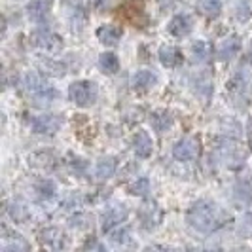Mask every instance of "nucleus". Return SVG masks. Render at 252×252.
<instances>
[{
    "instance_id": "393cba45",
    "label": "nucleus",
    "mask_w": 252,
    "mask_h": 252,
    "mask_svg": "<svg viewBox=\"0 0 252 252\" xmlns=\"http://www.w3.org/2000/svg\"><path fill=\"white\" fill-rule=\"evenodd\" d=\"M40 68L42 72H48L51 76H64V66L57 61H51V59H42L40 61Z\"/></svg>"
},
{
    "instance_id": "dca6fc26",
    "label": "nucleus",
    "mask_w": 252,
    "mask_h": 252,
    "mask_svg": "<svg viewBox=\"0 0 252 252\" xmlns=\"http://www.w3.org/2000/svg\"><path fill=\"white\" fill-rule=\"evenodd\" d=\"M131 144H133L135 154H137L139 158H142V159H146V158H150L152 156L154 144H152L150 135H148L146 131H137L135 137H133V140H131Z\"/></svg>"
},
{
    "instance_id": "f704fd0d",
    "label": "nucleus",
    "mask_w": 252,
    "mask_h": 252,
    "mask_svg": "<svg viewBox=\"0 0 252 252\" xmlns=\"http://www.w3.org/2000/svg\"><path fill=\"white\" fill-rule=\"evenodd\" d=\"M86 249H99V251H101L102 247L99 245V243H95V241H93V243H91V241H88V243H86Z\"/></svg>"
},
{
    "instance_id": "aec40b11",
    "label": "nucleus",
    "mask_w": 252,
    "mask_h": 252,
    "mask_svg": "<svg viewBox=\"0 0 252 252\" xmlns=\"http://www.w3.org/2000/svg\"><path fill=\"white\" fill-rule=\"evenodd\" d=\"M156 84H158V76L152 70H139L133 76V88L139 91H146V89L154 88Z\"/></svg>"
},
{
    "instance_id": "f03ea898",
    "label": "nucleus",
    "mask_w": 252,
    "mask_h": 252,
    "mask_svg": "<svg viewBox=\"0 0 252 252\" xmlns=\"http://www.w3.org/2000/svg\"><path fill=\"white\" fill-rule=\"evenodd\" d=\"M216 156L220 158V161L229 167V169H237L245 163V152L237 140L233 139H220L216 142Z\"/></svg>"
},
{
    "instance_id": "9b49d317",
    "label": "nucleus",
    "mask_w": 252,
    "mask_h": 252,
    "mask_svg": "<svg viewBox=\"0 0 252 252\" xmlns=\"http://www.w3.org/2000/svg\"><path fill=\"white\" fill-rule=\"evenodd\" d=\"M251 84H252L251 78L243 72V74L235 76V78H233V80L227 84L226 89L231 93V95H233V99H235V101H241V99H243V101L247 102V101H249V95H251V91H252Z\"/></svg>"
},
{
    "instance_id": "6e6552de",
    "label": "nucleus",
    "mask_w": 252,
    "mask_h": 252,
    "mask_svg": "<svg viewBox=\"0 0 252 252\" xmlns=\"http://www.w3.org/2000/svg\"><path fill=\"white\" fill-rule=\"evenodd\" d=\"M129 211L126 205H114L110 209H106L101 216V226L104 231H112V227L120 226L122 222H126Z\"/></svg>"
},
{
    "instance_id": "2f4dec72",
    "label": "nucleus",
    "mask_w": 252,
    "mask_h": 252,
    "mask_svg": "<svg viewBox=\"0 0 252 252\" xmlns=\"http://www.w3.org/2000/svg\"><path fill=\"white\" fill-rule=\"evenodd\" d=\"M95 6L101 10V12H104V10H110L114 6V0H97L95 2Z\"/></svg>"
},
{
    "instance_id": "0eeeda50",
    "label": "nucleus",
    "mask_w": 252,
    "mask_h": 252,
    "mask_svg": "<svg viewBox=\"0 0 252 252\" xmlns=\"http://www.w3.org/2000/svg\"><path fill=\"white\" fill-rule=\"evenodd\" d=\"M61 126H63V118L57 116V114H42V116H36L31 122L32 131L38 135H53V133L59 131Z\"/></svg>"
},
{
    "instance_id": "f257e3e1",
    "label": "nucleus",
    "mask_w": 252,
    "mask_h": 252,
    "mask_svg": "<svg viewBox=\"0 0 252 252\" xmlns=\"http://www.w3.org/2000/svg\"><path fill=\"white\" fill-rule=\"evenodd\" d=\"M188 224L201 233H213L226 222V213L213 201H195L186 215Z\"/></svg>"
},
{
    "instance_id": "f8f14e48",
    "label": "nucleus",
    "mask_w": 252,
    "mask_h": 252,
    "mask_svg": "<svg viewBox=\"0 0 252 252\" xmlns=\"http://www.w3.org/2000/svg\"><path fill=\"white\" fill-rule=\"evenodd\" d=\"M167 31H169L171 36L186 38L189 32L193 31V21H191V17L186 15V13H178V15H175V17L169 21Z\"/></svg>"
},
{
    "instance_id": "423d86ee",
    "label": "nucleus",
    "mask_w": 252,
    "mask_h": 252,
    "mask_svg": "<svg viewBox=\"0 0 252 252\" xmlns=\"http://www.w3.org/2000/svg\"><path fill=\"white\" fill-rule=\"evenodd\" d=\"M199 152H201V142H199L197 137H193V135L182 137L173 146V156H175V159H178V161H191V159H195L199 156Z\"/></svg>"
},
{
    "instance_id": "c85d7f7f",
    "label": "nucleus",
    "mask_w": 252,
    "mask_h": 252,
    "mask_svg": "<svg viewBox=\"0 0 252 252\" xmlns=\"http://www.w3.org/2000/svg\"><path fill=\"white\" fill-rule=\"evenodd\" d=\"M68 224H70V227H76V229H86V227L91 226V218L84 213H78L68 220Z\"/></svg>"
},
{
    "instance_id": "c756f323",
    "label": "nucleus",
    "mask_w": 252,
    "mask_h": 252,
    "mask_svg": "<svg viewBox=\"0 0 252 252\" xmlns=\"http://www.w3.org/2000/svg\"><path fill=\"white\" fill-rule=\"evenodd\" d=\"M235 197L241 199V201H252V186L251 184H247V182H243V184H237V188H235Z\"/></svg>"
},
{
    "instance_id": "9d476101",
    "label": "nucleus",
    "mask_w": 252,
    "mask_h": 252,
    "mask_svg": "<svg viewBox=\"0 0 252 252\" xmlns=\"http://www.w3.org/2000/svg\"><path fill=\"white\" fill-rule=\"evenodd\" d=\"M40 243L48 249L59 251V249H66L68 239L59 227H46V229L40 231Z\"/></svg>"
},
{
    "instance_id": "7c9ffc66",
    "label": "nucleus",
    "mask_w": 252,
    "mask_h": 252,
    "mask_svg": "<svg viewBox=\"0 0 252 252\" xmlns=\"http://www.w3.org/2000/svg\"><path fill=\"white\" fill-rule=\"evenodd\" d=\"M10 213H12L13 220H17V222H21V220H25L27 218V209L25 207H21V205H13L12 209H10Z\"/></svg>"
},
{
    "instance_id": "1a4fd4ad",
    "label": "nucleus",
    "mask_w": 252,
    "mask_h": 252,
    "mask_svg": "<svg viewBox=\"0 0 252 252\" xmlns=\"http://www.w3.org/2000/svg\"><path fill=\"white\" fill-rule=\"evenodd\" d=\"M31 245L23 239L21 233L10 231L8 227H2V252H27Z\"/></svg>"
},
{
    "instance_id": "6ab92c4d",
    "label": "nucleus",
    "mask_w": 252,
    "mask_h": 252,
    "mask_svg": "<svg viewBox=\"0 0 252 252\" xmlns=\"http://www.w3.org/2000/svg\"><path fill=\"white\" fill-rule=\"evenodd\" d=\"M150 126L156 133H165L167 129H171V126H173V116L167 110H156L150 116Z\"/></svg>"
},
{
    "instance_id": "c9c22d12",
    "label": "nucleus",
    "mask_w": 252,
    "mask_h": 252,
    "mask_svg": "<svg viewBox=\"0 0 252 252\" xmlns=\"http://www.w3.org/2000/svg\"><path fill=\"white\" fill-rule=\"evenodd\" d=\"M249 61H251V64H252V42H251V48H249Z\"/></svg>"
},
{
    "instance_id": "412c9836",
    "label": "nucleus",
    "mask_w": 252,
    "mask_h": 252,
    "mask_svg": "<svg viewBox=\"0 0 252 252\" xmlns=\"http://www.w3.org/2000/svg\"><path fill=\"white\" fill-rule=\"evenodd\" d=\"M195 6L205 17H211V19L222 13V0H197Z\"/></svg>"
},
{
    "instance_id": "473e14b6",
    "label": "nucleus",
    "mask_w": 252,
    "mask_h": 252,
    "mask_svg": "<svg viewBox=\"0 0 252 252\" xmlns=\"http://www.w3.org/2000/svg\"><path fill=\"white\" fill-rule=\"evenodd\" d=\"M72 167H74V171H84L86 167H88V163L84 161V159H80V158H76L74 163H72Z\"/></svg>"
},
{
    "instance_id": "4be33fe9",
    "label": "nucleus",
    "mask_w": 252,
    "mask_h": 252,
    "mask_svg": "<svg viewBox=\"0 0 252 252\" xmlns=\"http://www.w3.org/2000/svg\"><path fill=\"white\" fill-rule=\"evenodd\" d=\"M99 66L104 74H116L120 70V59L112 51H106L99 57Z\"/></svg>"
},
{
    "instance_id": "2eb2a0df",
    "label": "nucleus",
    "mask_w": 252,
    "mask_h": 252,
    "mask_svg": "<svg viewBox=\"0 0 252 252\" xmlns=\"http://www.w3.org/2000/svg\"><path fill=\"white\" fill-rule=\"evenodd\" d=\"M158 55H159V63L167 66V68H177V66L184 63L182 51L175 48V46H161L159 51H158Z\"/></svg>"
},
{
    "instance_id": "b1692460",
    "label": "nucleus",
    "mask_w": 252,
    "mask_h": 252,
    "mask_svg": "<svg viewBox=\"0 0 252 252\" xmlns=\"http://www.w3.org/2000/svg\"><path fill=\"white\" fill-rule=\"evenodd\" d=\"M213 91H215V86H213V78H211V74L201 72V74L197 76V80H195V93L201 95L203 99H209Z\"/></svg>"
},
{
    "instance_id": "cd10ccee",
    "label": "nucleus",
    "mask_w": 252,
    "mask_h": 252,
    "mask_svg": "<svg viewBox=\"0 0 252 252\" xmlns=\"http://www.w3.org/2000/svg\"><path fill=\"white\" fill-rule=\"evenodd\" d=\"M150 191V182H148V178H139L137 182H133L131 186H129V193H133V195H146Z\"/></svg>"
},
{
    "instance_id": "f3484780",
    "label": "nucleus",
    "mask_w": 252,
    "mask_h": 252,
    "mask_svg": "<svg viewBox=\"0 0 252 252\" xmlns=\"http://www.w3.org/2000/svg\"><path fill=\"white\" fill-rule=\"evenodd\" d=\"M116 169H118V159L114 156H104L97 161L95 177H97V180H108L110 177H114Z\"/></svg>"
},
{
    "instance_id": "72a5a7b5",
    "label": "nucleus",
    "mask_w": 252,
    "mask_h": 252,
    "mask_svg": "<svg viewBox=\"0 0 252 252\" xmlns=\"http://www.w3.org/2000/svg\"><path fill=\"white\" fill-rule=\"evenodd\" d=\"M177 2H178V0H158V4H159L163 10H167V8H173Z\"/></svg>"
},
{
    "instance_id": "39448f33",
    "label": "nucleus",
    "mask_w": 252,
    "mask_h": 252,
    "mask_svg": "<svg viewBox=\"0 0 252 252\" xmlns=\"http://www.w3.org/2000/svg\"><path fill=\"white\" fill-rule=\"evenodd\" d=\"M31 42H32V46H36L38 50L46 51V53H59L63 50V38L46 27H40L36 31H32Z\"/></svg>"
},
{
    "instance_id": "bb28decb",
    "label": "nucleus",
    "mask_w": 252,
    "mask_h": 252,
    "mask_svg": "<svg viewBox=\"0 0 252 252\" xmlns=\"http://www.w3.org/2000/svg\"><path fill=\"white\" fill-rule=\"evenodd\" d=\"M129 241H131V237H129V229L127 227H122V229L110 233V243L116 245V247H126Z\"/></svg>"
},
{
    "instance_id": "5701e85b",
    "label": "nucleus",
    "mask_w": 252,
    "mask_h": 252,
    "mask_svg": "<svg viewBox=\"0 0 252 252\" xmlns=\"http://www.w3.org/2000/svg\"><path fill=\"white\" fill-rule=\"evenodd\" d=\"M191 55H193V63H209L211 46L205 40H197V42L191 44Z\"/></svg>"
},
{
    "instance_id": "7ed1b4c3",
    "label": "nucleus",
    "mask_w": 252,
    "mask_h": 252,
    "mask_svg": "<svg viewBox=\"0 0 252 252\" xmlns=\"http://www.w3.org/2000/svg\"><path fill=\"white\" fill-rule=\"evenodd\" d=\"M68 97L70 101L74 102L76 106H91L93 102L97 101L99 97V89H97V84L95 82H89V80H78V82H72L70 88H68Z\"/></svg>"
},
{
    "instance_id": "a878e982",
    "label": "nucleus",
    "mask_w": 252,
    "mask_h": 252,
    "mask_svg": "<svg viewBox=\"0 0 252 252\" xmlns=\"http://www.w3.org/2000/svg\"><path fill=\"white\" fill-rule=\"evenodd\" d=\"M34 189L38 191V195L42 197V199H50L55 195V184L51 182V180H40Z\"/></svg>"
},
{
    "instance_id": "20e7f679",
    "label": "nucleus",
    "mask_w": 252,
    "mask_h": 252,
    "mask_svg": "<svg viewBox=\"0 0 252 252\" xmlns=\"http://www.w3.org/2000/svg\"><path fill=\"white\" fill-rule=\"evenodd\" d=\"M25 86L29 89V93L40 102H53L55 99H59V93L51 88L50 84L42 78V74H38V72H29L27 74Z\"/></svg>"
},
{
    "instance_id": "a211bd4d",
    "label": "nucleus",
    "mask_w": 252,
    "mask_h": 252,
    "mask_svg": "<svg viewBox=\"0 0 252 252\" xmlns=\"http://www.w3.org/2000/svg\"><path fill=\"white\" fill-rule=\"evenodd\" d=\"M122 34H124V31L118 25H102L97 29V38L104 46H116L122 40Z\"/></svg>"
},
{
    "instance_id": "ddd939ff",
    "label": "nucleus",
    "mask_w": 252,
    "mask_h": 252,
    "mask_svg": "<svg viewBox=\"0 0 252 252\" xmlns=\"http://www.w3.org/2000/svg\"><path fill=\"white\" fill-rule=\"evenodd\" d=\"M241 50V38L237 34H231V36L224 38L218 48H216V53H218V59L220 61H229L233 59Z\"/></svg>"
},
{
    "instance_id": "4468645a",
    "label": "nucleus",
    "mask_w": 252,
    "mask_h": 252,
    "mask_svg": "<svg viewBox=\"0 0 252 252\" xmlns=\"http://www.w3.org/2000/svg\"><path fill=\"white\" fill-rule=\"evenodd\" d=\"M51 10V0H31L27 4V15L31 21L34 23H42Z\"/></svg>"
}]
</instances>
